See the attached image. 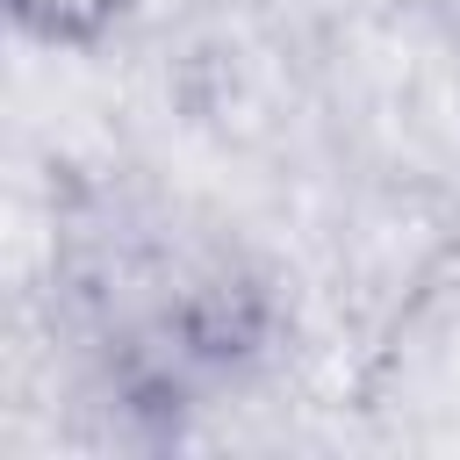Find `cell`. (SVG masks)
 <instances>
[{"label": "cell", "instance_id": "cell-1", "mask_svg": "<svg viewBox=\"0 0 460 460\" xmlns=\"http://www.w3.org/2000/svg\"><path fill=\"white\" fill-rule=\"evenodd\" d=\"M14 14L29 29H43V36H79V29H93L108 14V0H14Z\"/></svg>", "mask_w": 460, "mask_h": 460}]
</instances>
